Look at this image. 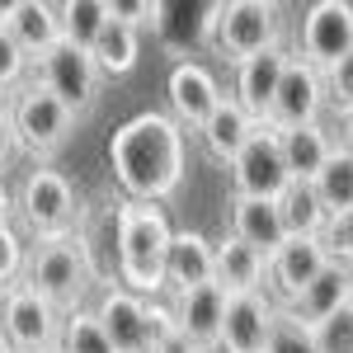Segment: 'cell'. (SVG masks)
Listing matches in <instances>:
<instances>
[{
  "mask_svg": "<svg viewBox=\"0 0 353 353\" xmlns=\"http://www.w3.org/2000/svg\"><path fill=\"white\" fill-rule=\"evenodd\" d=\"M109 170L128 203H170L189 174V132L161 109L132 113L109 137Z\"/></svg>",
  "mask_w": 353,
  "mask_h": 353,
  "instance_id": "obj_1",
  "label": "cell"
},
{
  "mask_svg": "<svg viewBox=\"0 0 353 353\" xmlns=\"http://www.w3.org/2000/svg\"><path fill=\"white\" fill-rule=\"evenodd\" d=\"M174 226L161 203H128L118 212V288L156 301L165 292V250H170Z\"/></svg>",
  "mask_w": 353,
  "mask_h": 353,
  "instance_id": "obj_2",
  "label": "cell"
},
{
  "mask_svg": "<svg viewBox=\"0 0 353 353\" xmlns=\"http://www.w3.org/2000/svg\"><path fill=\"white\" fill-rule=\"evenodd\" d=\"M208 48L226 61V66H241L250 57L278 48L283 38V10L269 0H226L208 10V24H203Z\"/></svg>",
  "mask_w": 353,
  "mask_h": 353,
  "instance_id": "obj_3",
  "label": "cell"
},
{
  "mask_svg": "<svg viewBox=\"0 0 353 353\" xmlns=\"http://www.w3.org/2000/svg\"><path fill=\"white\" fill-rule=\"evenodd\" d=\"M24 283L48 301V306H57L61 316L81 311L94 278H90V264H85L81 245H76V231H71V236H57V241H33L28 245Z\"/></svg>",
  "mask_w": 353,
  "mask_h": 353,
  "instance_id": "obj_4",
  "label": "cell"
},
{
  "mask_svg": "<svg viewBox=\"0 0 353 353\" xmlns=\"http://www.w3.org/2000/svg\"><path fill=\"white\" fill-rule=\"evenodd\" d=\"M14 217L28 226L33 241L71 236L76 221H81V193H76V184L61 170L33 165L24 174V184H19V193H14Z\"/></svg>",
  "mask_w": 353,
  "mask_h": 353,
  "instance_id": "obj_5",
  "label": "cell"
},
{
  "mask_svg": "<svg viewBox=\"0 0 353 353\" xmlns=\"http://www.w3.org/2000/svg\"><path fill=\"white\" fill-rule=\"evenodd\" d=\"M10 123H14V137H19V151H28L33 161L57 156V151L76 137V128H81V118L66 109L48 85H38V81H28L24 90L14 94Z\"/></svg>",
  "mask_w": 353,
  "mask_h": 353,
  "instance_id": "obj_6",
  "label": "cell"
},
{
  "mask_svg": "<svg viewBox=\"0 0 353 353\" xmlns=\"http://www.w3.org/2000/svg\"><path fill=\"white\" fill-rule=\"evenodd\" d=\"M0 330H5V339H10L14 353H57L61 311L48 306V301L19 278V283H10V288L0 292Z\"/></svg>",
  "mask_w": 353,
  "mask_h": 353,
  "instance_id": "obj_7",
  "label": "cell"
},
{
  "mask_svg": "<svg viewBox=\"0 0 353 353\" xmlns=\"http://www.w3.org/2000/svg\"><path fill=\"white\" fill-rule=\"evenodd\" d=\"M33 66H38V85H48L76 118H90L94 113V104H99V81L104 76H99V66H94L90 52L71 48V43H57L52 52L38 57Z\"/></svg>",
  "mask_w": 353,
  "mask_h": 353,
  "instance_id": "obj_8",
  "label": "cell"
},
{
  "mask_svg": "<svg viewBox=\"0 0 353 353\" xmlns=\"http://www.w3.org/2000/svg\"><path fill=\"white\" fill-rule=\"evenodd\" d=\"M353 52V5L349 0H316L301 14L297 57L316 71H330L339 57Z\"/></svg>",
  "mask_w": 353,
  "mask_h": 353,
  "instance_id": "obj_9",
  "label": "cell"
},
{
  "mask_svg": "<svg viewBox=\"0 0 353 353\" xmlns=\"http://www.w3.org/2000/svg\"><path fill=\"white\" fill-rule=\"evenodd\" d=\"M231 170V198H264V203H278V193L292 184L288 165H283V151H278V132L259 128V132L245 141V151L226 165Z\"/></svg>",
  "mask_w": 353,
  "mask_h": 353,
  "instance_id": "obj_10",
  "label": "cell"
},
{
  "mask_svg": "<svg viewBox=\"0 0 353 353\" xmlns=\"http://www.w3.org/2000/svg\"><path fill=\"white\" fill-rule=\"evenodd\" d=\"M325 76L316 66H306L297 52L288 57V71L278 81V99L269 113V132H288V128H306V123H321L325 113Z\"/></svg>",
  "mask_w": 353,
  "mask_h": 353,
  "instance_id": "obj_11",
  "label": "cell"
},
{
  "mask_svg": "<svg viewBox=\"0 0 353 353\" xmlns=\"http://www.w3.org/2000/svg\"><path fill=\"white\" fill-rule=\"evenodd\" d=\"M165 94H170V118H174L184 132H198V128L212 118V109L221 104L217 76H212L203 61H189V57H179V61L170 66Z\"/></svg>",
  "mask_w": 353,
  "mask_h": 353,
  "instance_id": "obj_12",
  "label": "cell"
},
{
  "mask_svg": "<svg viewBox=\"0 0 353 353\" xmlns=\"http://www.w3.org/2000/svg\"><path fill=\"white\" fill-rule=\"evenodd\" d=\"M94 321L104 325L113 353H151V301L128 288H104L94 301Z\"/></svg>",
  "mask_w": 353,
  "mask_h": 353,
  "instance_id": "obj_13",
  "label": "cell"
},
{
  "mask_svg": "<svg viewBox=\"0 0 353 353\" xmlns=\"http://www.w3.org/2000/svg\"><path fill=\"white\" fill-rule=\"evenodd\" d=\"M118 212H123V198H99L94 208H81L76 221V245L90 264V278L104 288L118 283Z\"/></svg>",
  "mask_w": 353,
  "mask_h": 353,
  "instance_id": "obj_14",
  "label": "cell"
},
{
  "mask_svg": "<svg viewBox=\"0 0 353 353\" xmlns=\"http://www.w3.org/2000/svg\"><path fill=\"white\" fill-rule=\"evenodd\" d=\"M330 264H334V259L325 254L321 241H311V236H288V241L269 254V283H273V292L283 297V306H292Z\"/></svg>",
  "mask_w": 353,
  "mask_h": 353,
  "instance_id": "obj_15",
  "label": "cell"
},
{
  "mask_svg": "<svg viewBox=\"0 0 353 353\" xmlns=\"http://www.w3.org/2000/svg\"><path fill=\"white\" fill-rule=\"evenodd\" d=\"M288 48L278 43L269 52L250 57L236 66V85H231V99L241 104L259 128H269V113H273V99H278V81H283V71H288Z\"/></svg>",
  "mask_w": 353,
  "mask_h": 353,
  "instance_id": "obj_16",
  "label": "cell"
},
{
  "mask_svg": "<svg viewBox=\"0 0 353 353\" xmlns=\"http://www.w3.org/2000/svg\"><path fill=\"white\" fill-rule=\"evenodd\" d=\"M170 316H174V330L189 339L198 353L217 349L221 339V316H226V292L217 283H198L189 292H174L170 301Z\"/></svg>",
  "mask_w": 353,
  "mask_h": 353,
  "instance_id": "obj_17",
  "label": "cell"
},
{
  "mask_svg": "<svg viewBox=\"0 0 353 353\" xmlns=\"http://www.w3.org/2000/svg\"><path fill=\"white\" fill-rule=\"evenodd\" d=\"M273 306L264 292H245V297H226V316H221V353H264L273 330Z\"/></svg>",
  "mask_w": 353,
  "mask_h": 353,
  "instance_id": "obj_18",
  "label": "cell"
},
{
  "mask_svg": "<svg viewBox=\"0 0 353 353\" xmlns=\"http://www.w3.org/2000/svg\"><path fill=\"white\" fill-rule=\"evenodd\" d=\"M212 283L226 297H245V292H264L269 283V254L250 250L245 241H236L231 231L217 241L212 250Z\"/></svg>",
  "mask_w": 353,
  "mask_h": 353,
  "instance_id": "obj_19",
  "label": "cell"
},
{
  "mask_svg": "<svg viewBox=\"0 0 353 353\" xmlns=\"http://www.w3.org/2000/svg\"><path fill=\"white\" fill-rule=\"evenodd\" d=\"M0 24L10 28V38L24 48L28 61L48 57L61 43V14H57V5H48V0H14V5H5V19Z\"/></svg>",
  "mask_w": 353,
  "mask_h": 353,
  "instance_id": "obj_20",
  "label": "cell"
},
{
  "mask_svg": "<svg viewBox=\"0 0 353 353\" xmlns=\"http://www.w3.org/2000/svg\"><path fill=\"white\" fill-rule=\"evenodd\" d=\"M212 250H217V241H208L193 226L174 231L170 250H165V288L170 292H189L198 283H212Z\"/></svg>",
  "mask_w": 353,
  "mask_h": 353,
  "instance_id": "obj_21",
  "label": "cell"
},
{
  "mask_svg": "<svg viewBox=\"0 0 353 353\" xmlns=\"http://www.w3.org/2000/svg\"><path fill=\"white\" fill-rule=\"evenodd\" d=\"M254 132H259V123H254V118H250L231 94H221V104L212 109V118L198 128V141H203V156H208V161L231 165L245 151V141H250Z\"/></svg>",
  "mask_w": 353,
  "mask_h": 353,
  "instance_id": "obj_22",
  "label": "cell"
},
{
  "mask_svg": "<svg viewBox=\"0 0 353 353\" xmlns=\"http://www.w3.org/2000/svg\"><path fill=\"white\" fill-rule=\"evenodd\" d=\"M353 301V273H349V264H330L306 292H301L292 306H283L292 321H301L306 330H316V325H325L330 316L339 311V306H349Z\"/></svg>",
  "mask_w": 353,
  "mask_h": 353,
  "instance_id": "obj_23",
  "label": "cell"
},
{
  "mask_svg": "<svg viewBox=\"0 0 353 353\" xmlns=\"http://www.w3.org/2000/svg\"><path fill=\"white\" fill-rule=\"evenodd\" d=\"M334 146H339V137L330 132L325 123H306V128L278 132V151H283L288 174H292V179H306V184L325 170V161L334 156Z\"/></svg>",
  "mask_w": 353,
  "mask_h": 353,
  "instance_id": "obj_24",
  "label": "cell"
},
{
  "mask_svg": "<svg viewBox=\"0 0 353 353\" xmlns=\"http://www.w3.org/2000/svg\"><path fill=\"white\" fill-rule=\"evenodd\" d=\"M231 236L245 241L259 254H273L278 245L288 241V226L278 217V203H264V198H231Z\"/></svg>",
  "mask_w": 353,
  "mask_h": 353,
  "instance_id": "obj_25",
  "label": "cell"
},
{
  "mask_svg": "<svg viewBox=\"0 0 353 353\" xmlns=\"http://www.w3.org/2000/svg\"><path fill=\"white\" fill-rule=\"evenodd\" d=\"M278 217L288 226V236H311V241H321L330 226L325 203H321L316 184H306V179H292L288 189L278 193Z\"/></svg>",
  "mask_w": 353,
  "mask_h": 353,
  "instance_id": "obj_26",
  "label": "cell"
},
{
  "mask_svg": "<svg viewBox=\"0 0 353 353\" xmlns=\"http://www.w3.org/2000/svg\"><path fill=\"white\" fill-rule=\"evenodd\" d=\"M90 57H94V66H99L104 81H123V76H132L137 57H141V33H137L132 24L109 19L104 33H99V43L90 48Z\"/></svg>",
  "mask_w": 353,
  "mask_h": 353,
  "instance_id": "obj_27",
  "label": "cell"
},
{
  "mask_svg": "<svg viewBox=\"0 0 353 353\" xmlns=\"http://www.w3.org/2000/svg\"><path fill=\"white\" fill-rule=\"evenodd\" d=\"M57 14H61V43H71L81 52H90L99 43L104 24L113 19L109 0H66V5H57Z\"/></svg>",
  "mask_w": 353,
  "mask_h": 353,
  "instance_id": "obj_28",
  "label": "cell"
},
{
  "mask_svg": "<svg viewBox=\"0 0 353 353\" xmlns=\"http://www.w3.org/2000/svg\"><path fill=\"white\" fill-rule=\"evenodd\" d=\"M316 193H321V203H325L330 217H339V212H349L353 208V156L344 146H334V156L325 161V170L311 179Z\"/></svg>",
  "mask_w": 353,
  "mask_h": 353,
  "instance_id": "obj_29",
  "label": "cell"
},
{
  "mask_svg": "<svg viewBox=\"0 0 353 353\" xmlns=\"http://www.w3.org/2000/svg\"><path fill=\"white\" fill-rule=\"evenodd\" d=\"M57 353H113L104 325L94 321V311H71L61 316V339H57Z\"/></svg>",
  "mask_w": 353,
  "mask_h": 353,
  "instance_id": "obj_30",
  "label": "cell"
},
{
  "mask_svg": "<svg viewBox=\"0 0 353 353\" xmlns=\"http://www.w3.org/2000/svg\"><path fill=\"white\" fill-rule=\"evenodd\" d=\"M264 353H321V344H316V330H306L301 321H292V316L278 306L273 330H269V349Z\"/></svg>",
  "mask_w": 353,
  "mask_h": 353,
  "instance_id": "obj_31",
  "label": "cell"
},
{
  "mask_svg": "<svg viewBox=\"0 0 353 353\" xmlns=\"http://www.w3.org/2000/svg\"><path fill=\"white\" fill-rule=\"evenodd\" d=\"M28 66H33V61L24 57V48L10 38V28L0 24V90H5V94H10V90H24Z\"/></svg>",
  "mask_w": 353,
  "mask_h": 353,
  "instance_id": "obj_32",
  "label": "cell"
},
{
  "mask_svg": "<svg viewBox=\"0 0 353 353\" xmlns=\"http://www.w3.org/2000/svg\"><path fill=\"white\" fill-rule=\"evenodd\" d=\"M28 269V245L24 236L14 231V226H0V292L10 288V283H19Z\"/></svg>",
  "mask_w": 353,
  "mask_h": 353,
  "instance_id": "obj_33",
  "label": "cell"
},
{
  "mask_svg": "<svg viewBox=\"0 0 353 353\" xmlns=\"http://www.w3.org/2000/svg\"><path fill=\"white\" fill-rule=\"evenodd\" d=\"M321 76H325V104L330 109L339 113V118L353 113V52L339 57V61H334L330 71H321Z\"/></svg>",
  "mask_w": 353,
  "mask_h": 353,
  "instance_id": "obj_34",
  "label": "cell"
},
{
  "mask_svg": "<svg viewBox=\"0 0 353 353\" xmlns=\"http://www.w3.org/2000/svg\"><path fill=\"white\" fill-rule=\"evenodd\" d=\"M316 344L321 353H353V301L339 306L325 325H316Z\"/></svg>",
  "mask_w": 353,
  "mask_h": 353,
  "instance_id": "obj_35",
  "label": "cell"
},
{
  "mask_svg": "<svg viewBox=\"0 0 353 353\" xmlns=\"http://www.w3.org/2000/svg\"><path fill=\"white\" fill-rule=\"evenodd\" d=\"M321 245H325V254L334 259V264H353V208L339 212V217H330Z\"/></svg>",
  "mask_w": 353,
  "mask_h": 353,
  "instance_id": "obj_36",
  "label": "cell"
},
{
  "mask_svg": "<svg viewBox=\"0 0 353 353\" xmlns=\"http://www.w3.org/2000/svg\"><path fill=\"white\" fill-rule=\"evenodd\" d=\"M109 14L118 24H132L137 33L146 24H156V14H161V5H151V0H109Z\"/></svg>",
  "mask_w": 353,
  "mask_h": 353,
  "instance_id": "obj_37",
  "label": "cell"
},
{
  "mask_svg": "<svg viewBox=\"0 0 353 353\" xmlns=\"http://www.w3.org/2000/svg\"><path fill=\"white\" fill-rule=\"evenodd\" d=\"M19 156V137H14V123H10V113L0 118V170Z\"/></svg>",
  "mask_w": 353,
  "mask_h": 353,
  "instance_id": "obj_38",
  "label": "cell"
},
{
  "mask_svg": "<svg viewBox=\"0 0 353 353\" xmlns=\"http://www.w3.org/2000/svg\"><path fill=\"white\" fill-rule=\"evenodd\" d=\"M10 217H14V193L5 189V179H0V226H10Z\"/></svg>",
  "mask_w": 353,
  "mask_h": 353,
  "instance_id": "obj_39",
  "label": "cell"
},
{
  "mask_svg": "<svg viewBox=\"0 0 353 353\" xmlns=\"http://www.w3.org/2000/svg\"><path fill=\"white\" fill-rule=\"evenodd\" d=\"M339 146L353 156V113H344V118H339Z\"/></svg>",
  "mask_w": 353,
  "mask_h": 353,
  "instance_id": "obj_40",
  "label": "cell"
},
{
  "mask_svg": "<svg viewBox=\"0 0 353 353\" xmlns=\"http://www.w3.org/2000/svg\"><path fill=\"white\" fill-rule=\"evenodd\" d=\"M5 113H10V94L0 90V118H5Z\"/></svg>",
  "mask_w": 353,
  "mask_h": 353,
  "instance_id": "obj_41",
  "label": "cell"
},
{
  "mask_svg": "<svg viewBox=\"0 0 353 353\" xmlns=\"http://www.w3.org/2000/svg\"><path fill=\"white\" fill-rule=\"evenodd\" d=\"M0 353H14V349H10V339H5V330H0Z\"/></svg>",
  "mask_w": 353,
  "mask_h": 353,
  "instance_id": "obj_42",
  "label": "cell"
},
{
  "mask_svg": "<svg viewBox=\"0 0 353 353\" xmlns=\"http://www.w3.org/2000/svg\"><path fill=\"white\" fill-rule=\"evenodd\" d=\"M349 273H353V264H349Z\"/></svg>",
  "mask_w": 353,
  "mask_h": 353,
  "instance_id": "obj_43",
  "label": "cell"
}]
</instances>
